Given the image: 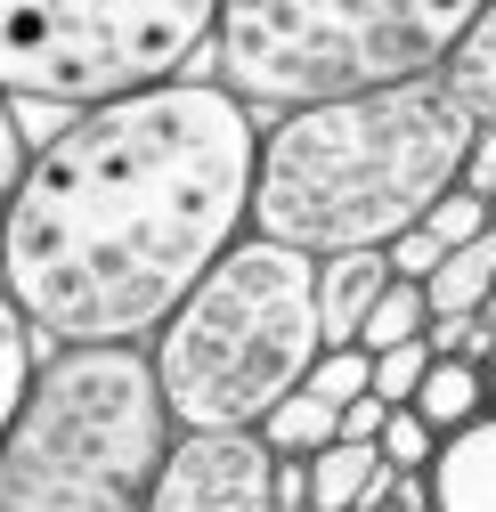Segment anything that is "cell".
Segmentation results:
<instances>
[{"label": "cell", "mask_w": 496, "mask_h": 512, "mask_svg": "<svg viewBox=\"0 0 496 512\" xmlns=\"http://www.w3.org/2000/svg\"><path fill=\"white\" fill-rule=\"evenodd\" d=\"M277 512H318V480L293 456H277Z\"/></svg>", "instance_id": "44dd1931"}, {"label": "cell", "mask_w": 496, "mask_h": 512, "mask_svg": "<svg viewBox=\"0 0 496 512\" xmlns=\"http://www.w3.org/2000/svg\"><path fill=\"white\" fill-rule=\"evenodd\" d=\"M472 139H480V114L440 74L269 114L253 236H277L293 252H318V261L326 252H383L448 187H464Z\"/></svg>", "instance_id": "7a4b0ae2"}, {"label": "cell", "mask_w": 496, "mask_h": 512, "mask_svg": "<svg viewBox=\"0 0 496 512\" xmlns=\"http://www.w3.org/2000/svg\"><path fill=\"white\" fill-rule=\"evenodd\" d=\"M440 366V350H431V334L423 342H399V350H383L375 358V399H391V407H415V391H423V374Z\"/></svg>", "instance_id": "ac0fdd59"}, {"label": "cell", "mask_w": 496, "mask_h": 512, "mask_svg": "<svg viewBox=\"0 0 496 512\" xmlns=\"http://www.w3.org/2000/svg\"><path fill=\"white\" fill-rule=\"evenodd\" d=\"M496 407V391H488V366H472V358H440L423 374V391H415V415L431 423V431H464V423H480Z\"/></svg>", "instance_id": "30bf717a"}, {"label": "cell", "mask_w": 496, "mask_h": 512, "mask_svg": "<svg viewBox=\"0 0 496 512\" xmlns=\"http://www.w3.org/2000/svg\"><path fill=\"white\" fill-rule=\"evenodd\" d=\"M488 0H220L212 82L253 114H301L431 82Z\"/></svg>", "instance_id": "5b68a950"}, {"label": "cell", "mask_w": 496, "mask_h": 512, "mask_svg": "<svg viewBox=\"0 0 496 512\" xmlns=\"http://www.w3.org/2000/svg\"><path fill=\"white\" fill-rule=\"evenodd\" d=\"M261 139L212 74L66 114L9 196V301L57 350L155 342L253 236Z\"/></svg>", "instance_id": "6da1fadb"}, {"label": "cell", "mask_w": 496, "mask_h": 512, "mask_svg": "<svg viewBox=\"0 0 496 512\" xmlns=\"http://www.w3.org/2000/svg\"><path fill=\"white\" fill-rule=\"evenodd\" d=\"M440 82H448V90H456L480 122H496V0L472 17V33L456 41V57L440 66Z\"/></svg>", "instance_id": "5bb4252c"}, {"label": "cell", "mask_w": 496, "mask_h": 512, "mask_svg": "<svg viewBox=\"0 0 496 512\" xmlns=\"http://www.w3.org/2000/svg\"><path fill=\"white\" fill-rule=\"evenodd\" d=\"M147 512H277V447L261 431H179Z\"/></svg>", "instance_id": "52a82bcc"}, {"label": "cell", "mask_w": 496, "mask_h": 512, "mask_svg": "<svg viewBox=\"0 0 496 512\" xmlns=\"http://www.w3.org/2000/svg\"><path fill=\"white\" fill-rule=\"evenodd\" d=\"M464 187H480V196L496 204V122H480V139L464 155Z\"/></svg>", "instance_id": "603a6c76"}, {"label": "cell", "mask_w": 496, "mask_h": 512, "mask_svg": "<svg viewBox=\"0 0 496 512\" xmlns=\"http://www.w3.org/2000/svg\"><path fill=\"white\" fill-rule=\"evenodd\" d=\"M383 423H391V399L366 391L358 407H342V439H366V447H383Z\"/></svg>", "instance_id": "7402d4cb"}, {"label": "cell", "mask_w": 496, "mask_h": 512, "mask_svg": "<svg viewBox=\"0 0 496 512\" xmlns=\"http://www.w3.org/2000/svg\"><path fill=\"white\" fill-rule=\"evenodd\" d=\"M147 350L179 431H261V415L293 399L309 366L326 358L318 252L244 236Z\"/></svg>", "instance_id": "277c9868"}, {"label": "cell", "mask_w": 496, "mask_h": 512, "mask_svg": "<svg viewBox=\"0 0 496 512\" xmlns=\"http://www.w3.org/2000/svg\"><path fill=\"white\" fill-rule=\"evenodd\" d=\"M399 285L391 252H326L318 261V317H326V350H358L366 317L383 309V293Z\"/></svg>", "instance_id": "ba28073f"}, {"label": "cell", "mask_w": 496, "mask_h": 512, "mask_svg": "<svg viewBox=\"0 0 496 512\" xmlns=\"http://www.w3.org/2000/svg\"><path fill=\"white\" fill-rule=\"evenodd\" d=\"M423 228H431V236H440L448 252H464L472 236H488V228H496V204L480 196V187H448V196H440V204H431V212H423Z\"/></svg>", "instance_id": "2e32d148"}, {"label": "cell", "mask_w": 496, "mask_h": 512, "mask_svg": "<svg viewBox=\"0 0 496 512\" xmlns=\"http://www.w3.org/2000/svg\"><path fill=\"white\" fill-rule=\"evenodd\" d=\"M423 293H431V317H480V309H488V293H496V228H488V236H472L464 252H448L440 277H431Z\"/></svg>", "instance_id": "7c38bea8"}, {"label": "cell", "mask_w": 496, "mask_h": 512, "mask_svg": "<svg viewBox=\"0 0 496 512\" xmlns=\"http://www.w3.org/2000/svg\"><path fill=\"white\" fill-rule=\"evenodd\" d=\"M423 334H431V293H423L415 277H399V285L383 293V309L366 317V342H358V350H375V358H383V350L423 342Z\"/></svg>", "instance_id": "9a60e30c"}, {"label": "cell", "mask_w": 496, "mask_h": 512, "mask_svg": "<svg viewBox=\"0 0 496 512\" xmlns=\"http://www.w3.org/2000/svg\"><path fill=\"white\" fill-rule=\"evenodd\" d=\"M480 317H488V326H496V293H488V309H480Z\"/></svg>", "instance_id": "d4e9b609"}, {"label": "cell", "mask_w": 496, "mask_h": 512, "mask_svg": "<svg viewBox=\"0 0 496 512\" xmlns=\"http://www.w3.org/2000/svg\"><path fill=\"white\" fill-rule=\"evenodd\" d=\"M431 504L440 512H496V407L464 431H448L440 464H431Z\"/></svg>", "instance_id": "9c48e42d"}, {"label": "cell", "mask_w": 496, "mask_h": 512, "mask_svg": "<svg viewBox=\"0 0 496 512\" xmlns=\"http://www.w3.org/2000/svg\"><path fill=\"white\" fill-rule=\"evenodd\" d=\"M261 439L277 447V456L309 464V456H326V447L342 439V407H334V399H318V391H309V382H301L293 399H277V407L261 415Z\"/></svg>", "instance_id": "8fae6325"}, {"label": "cell", "mask_w": 496, "mask_h": 512, "mask_svg": "<svg viewBox=\"0 0 496 512\" xmlns=\"http://www.w3.org/2000/svg\"><path fill=\"white\" fill-rule=\"evenodd\" d=\"M383 512H440V504H431V472H399V488H391Z\"/></svg>", "instance_id": "cb8c5ba5"}, {"label": "cell", "mask_w": 496, "mask_h": 512, "mask_svg": "<svg viewBox=\"0 0 496 512\" xmlns=\"http://www.w3.org/2000/svg\"><path fill=\"white\" fill-rule=\"evenodd\" d=\"M179 415L147 342L49 350L0 439V512H147Z\"/></svg>", "instance_id": "3957f363"}, {"label": "cell", "mask_w": 496, "mask_h": 512, "mask_svg": "<svg viewBox=\"0 0 496 512\" xmlns=\"http://www.w3.org/2000/svg\"><path fill=\"white\" fill-rule=\"evenodd\" d=\"M383 252H391V269H399V277H415V285H431V277H440V261H448V244H440V236H431L423 220H415L407 236H391Z\"/></svg>", "instance_id": "ffe728a7"}, {"label": "cell", "mask_w": 496, "mask_h": 512, "mask_svg": "<svg viewBox=\"0 0 496 512\" xmlns=\"http://www.w3.org/2000/svg\"><path fill=\"white\" fill-rule=\"evenodd\" d=\"M220 0H0V82L17 106H114L188 82L212 57Z\"/></svg>", "instance_id": "8992f818"}, {"label": "cell", "mask_w": 496, "mask_h": 512, "mask_svg": "<svg viewBox=\"0 0 496 512\" xmlns=\"http://www.w3.org/2000/svg\"><path fill=\"white\" fill-rule=\"evenodd\" d=\"M488 391H496V358H488Z\"/></svg>", "instance_id": "484cf974"}, {"label": "cell", "mask_w": 496, "mask_h": 512, "mask_svg": "<svg viewBox=\"0 0 496 512\" xmlns=\"http://www.w3.org/2000/svg\"><path fill=\"white\" fill-rule=\"evenodd\" d=\"M383 464H391V456H383V447H366V439H334L326 456H309V480H318V512H358Z\"/></svg>", "instance_id": "4fadbf2b"}, {"label": "cell", "mask_w": 496, "mask_h": 512, "mask_svg": "<svg viewBox=\"0 0 496 512\" xmlns=\"http://www.w3.org/2000/svg\"><path fill=\"white\" fill-rule=\"evenodd\" d=\"M440 431H431L415 407H391V423H383V456L399 464V472H431V464H440Z\"/></svg>", "instance_id": "d6986e66"}, {"label": "cell", "mask_w": 496, "mask_h": 512, "mask_svg": "<svg viewBox=\"0 0 496 512\" xmlns=\"http://www.w3.org/2000/svg\"><path fill=\"white\" fill-rule=\"evenodd\" d=\"M309 391L334 399V407H358L366 391H375V350H326L318 366H309Z\"/></svg>", "instance_id": "e0dca14e"}]
</instances>
